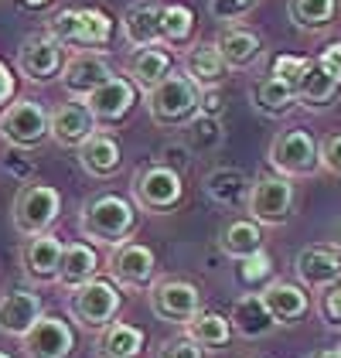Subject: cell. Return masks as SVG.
<instances>
[{
	"label": "cell",
	"instance_id": "obj_1",
	"mask_svg": "<svg viewBox=\"0 0 341 358\" xmlns=\"http://www.w3.org/2000/svg\"><path fill=\"white\" fill-rule=\"evenodd\" d=\"M79 229L96 246H119L137 232V205L123 194H96L79 212Z\"/></svg>",
	"mask_w": 341,
	"mask_h": 358
},
{
	"label": "cell",
	"instance_id": "obj_2",
	"mask_svg": "<svg viewBox=\"0 0 341 358\" xmlns=\"http://www.w3.org/2000/svg\"><path fill=\"white\" fill-rule=\"evenodd\" d=\"M147 113L157 127H184L198 116V89L170 69V76L147 92Z\"/></svg>",
	"mask_w": 341,
	"mask_h": 358
},
{
	"label": "cell",
	"instance_id": "obj_3",
	"mask_svg": "<svg viewBox=\"0 0 341 358\" xmlns=\"http://www.w3.org/2000/svg\"><path fill=\"white\" fill-rule=\"evenodd\" d=\"M119 307H123V294L110 276H92L68 297V314L85 331H103L110 321H116Z\"/></svg>",
	"mask_w": 341,
	"mask_h": 358
},
{
	"label": "cell",
	"instance_id": "obj_4",
	"mask_svg": "<svg viewBox=\"0 0 341 358\" xmlns=\"http://www.w3.org/2000/svg\"><path fill=\"white\" fill-rule=\"evenodd\" d=\"M133 205L140 212H154V215H164L174 212L184 198V181H181V171L170 164H147L133 174Z\"/></svg>",
	"mask_w": 341,
	"mask_h": 358
},
{
	"label": "cell",
	"instance_id": "obj_5",
	"mask_svg": "<svg viewBox=\"0 0 341 358\" xmlns=\"http://www.w3.org/2000/svg\"><path fill=\"white\" fill-rule=\"evenodd\" d=\"M58 212H61V194L52 185H41V181H28L21 185L14 194V205H10V219L14 229L21 236H41L55 225Z\"/></svg>",
	"mask_w": 341,
	"mask_h": 358
},
{
	"label": "cell",
	"instance_id": "obj_6",
	"mask_svg": "<svg viewBox=\"0 0 341 358\" xmlns=\"http://www.w3.org/2000/svg\"><path fill=\"white\" fill-rule=\"evenodd\" d=\"M266 161L273 167V174H280V178H290V181L293 178H311V174H317V140L300 127L280 130L270 140Z\"/></svg>",
	"mask_w": 341,
	"mask_h": 358
},
{
	"label": "cell",
	"instance_id": "obj_7",
	"mask_svg": "<svg viewBox=\"0 0 341 358\" xmlns=\"http://www.w3.org/2000/svg\"><path fill=\"white\" fill-rule=\"evenodd\" d=\"M0 137L14 150H34L48 140V110L34 99H14L0 113Z\"/></svg>",
	"mask_w": 341,
	"mask_h": 358
},
{
	"label": "cell",
	"instance_id": "obj_8",
	"mask_svg": "<svg viewBox=\"0 0 341 358\" xmlns=\"http://www.w3.org/2000/svg\"><path fill=\"white\" fill-rule=\"evenodd\" d=\"M293 185L290 178H280V174H259L253 185H249V194H246V208H249V219L256 225H284L293 212Z\"/></svg>",
	"mask_w": 341,
	"mask_h": 358
},
{
	"label": "cell",
	"instance_id": "obj_9",
	"mask_svg": "<svg viewBox=\"0 0 341 358\" xmlns=\"http://www.w3.org/2000/svg\"><path fill=\"white\" fill-rule=\"evenodd\" d=\"M147 301H150V310L168 324H188L201 310L198 287L188 283V280H177V276L154 280L150 290H147Z\"/></svg>",
	"mask_w": 341,
	"mask_h": 358
},
{
	"label": "cell",
	"instance_id": "obj_10",
	"mask_svg": "<svg viewBox=\"0 0 341 358\" xmlns=\"http://www.w3.org/2000/svg\"><path fill=\"white\" fill-rule=\"evenodd\" d=\"M110 280H113L119 290H143L154 283V270H157V259H154V249L143 246V243H119L110 252Z\"/></svg>",
	"mask_w": 341,
	"mask_h": 358
},
{
	"label": "cell",
	"instance_id": "obj_11",
	"mask_svg": "<svg viewBox=\"0 0 341 358\" xmlns=\"http://www.w3.org/2000/svg\"><path fill=\"white\" fill-rule=\"evenodd\" d=\"M28 358H72L75 355V328L55 314H41L34 328L21 338Z\"/></svg>",
	"mask_w": 341,
	"mask_h": 358
},
{
	"label": "cell",
	"instance_id": "obj_12",
	"mask_svg": "<svg viewBox=\"0 0 341 358\" xmlns=\"http://www.w3.org/2000/svg\"><path fill=\"white\" fill-rule=\"evenodd\" d=\"M113 76H116L113 65L99 52H75L68 62H61V72H58L61 89L68 92V99H79V103L89 92H96L103 83H110Z\"/></svg>",
	"mask_w": 341,
	"mask_h": 358
},
{
	"label": "cell",
	"instance_id": "obj_13",
	"mask_svg": "<svg viewBox=\"0 0 341 358\" xmlns=\"http://www.w3.org/2000/svg\"><path fill=\"white\" fill-rule=\"evenodd\" d=\"M61 45L55 38H48L45 31L41 34H28L17 48V72L28 79V83H52L58 72H61Z\"/></svg>",
	"mask_w": 341,
	"mask_h": 358
},
{
	"label": "cell",
	"instance_id": "obj_14",
	"mask_svg": "<svg viewBox=\"0 0 341 358\" xmlns=\"http://www.w3.org/2000/svg\"><path fill=\"white\" fill-rule=\"evenodd\" d=\"M96 130H99V123L92 120V113L85 110V103H79V99H65L48 113V137L55 140L58 147L79 150Z\"/></svg>",
	"mask_w": 341,
	"mask_h": 358
},
{
	"label": "cell",
	"instance_id": "obj_15",
	"mask_svg": "<svg viewBox=\"0 0 341 358\" xmlns=\"http://www.w3.org/2000/svg\"><path fill=\"white\" fill-rule=\"evenodd\" d=\"M82 103L85 110L92 113L96 123H119L137 106V89H133V83L126 76H113L110 83H103L96 92H89Z\"/></svg>",
	"mask_w": 341,
	"mask_h": 358
},
{
	"label": "cell",
	"instance_id": "obj_16",
	"mask_svg": "<svg viewBox=\"0 0 341 358\" xmlns=\"http://www.w3.org/2000/svg\"><path fill=\"white\" fill-rule=\"evenodd\" d=\"M293 273L304 290H324V287L338 283L341 252L335 246H304L293 256Z\"/></svg>",
	"mask_w": 341,
	"mask_h": 358
},
{
	"label": "cell",
	"instance_id": "obj_17",
	"mask_svg": "<svg viewBox=\"0 0 341 358\" xmlns=\"http://www.w3.org/2000/svg\"><path fill=\"white\" fill-rule=\"evenodd\" d=\"M41 314H45L41 294H34L31 287H14L0 297V331L10 338H24Z\"/></svg>",
	"mask_w": 341,
	"mask_h": 358
},
{
	"label": "cell",
	"instance_id": "obj_18",
	"mask_svg": "<svg viewBox=\"0 0 341 358\" xmlns=\"http://www.w3.org/2000/svg\"><path fill=\"white\" fill-rule=\"evenodd\" d=\"M263 307L270 310L273 324H297L307 310H311V297L300 283H286V280H270L263 290Z\"/></svg>",
	"mask_w": 341,
	"mask_h": 358
},
{
	"label": "cell",
	"instance_id": "obj_19",
	"mask_svg": "<svg viewBox=\"0 0 341 358\" xmlns=\"http://www.w3.org/2000/svg\"><path fill=\"white\" fill-rule=\"evenodd\" d=\"M119 31L126 38V45L133 48H157L161 45V3L154 0H137L123 10Z\"/></svg>",
	"mask_w": 341,
	"mask_h": 358
},
{
	"label": "cell",
	"instance_id": "obj_20",
	"mask_svg": "<svg viewBox=\"0 0 341 358\" xmlns=\"http://www.w3.org/2000/svg\"><path fill=\"white\" fill-rule=\"evenodd\" d=\"M228 65L222 62V52L215 41H205V45H191L188 55H184V79L195 85V89H219L226 83Z\"/></svg>",
	"mask_w": 341,
	"mask_h": 358
},
{
	"label": "cell",
	"instance_id": "obj_21",
	"mask_svg": "<svg viewBox=\"0 0 341 358\" xmlns=\"http://www.w3.org/2000/svg\"><path fill=\"white\" fill-rule=\"evenodd\" d=\"M61 239L52 232H41V236H31L24 249H21V266L34 283H52L58 276V263H61Z\"/></svg>",
	"mask_w": 341,
	"mask_h": 358
},
{
	"label": "cell",
	"instance_id": "obj_22",
	"mask_svg": "<svg viewBox=\"0 0 341 358\" xmlns=\"http://www.w3.org/2000/svg\"><path fill=\"white\" fill-rule=\"evenodd\" d=\"M96 273H99V252L92 243H65L61 246L55 283H61L65 290H75V287L89 283Z\"/></svg>",
	"mask_w": 341,
	"mask_h": 358
},
{
	"label": "cell",
	"instance_id": "obj_23",
	"mask_svg": "<svg viewBox=\"0 0 341 358\" xmlns=\"http://www.w3.org/2000/svg\"><path fill=\"white\" fill-rule=\"evenodd\" d=\"M79 164H82V171L89 178H110V174H116L119 164H123V150H119L116 137L96 130V134L79 147Z\"/></svg>",
	"mask_w": 341,
	"mask_h": 358
},
{
	"label": "cell",
	"instance_id": "obj_24",
	"mask_svg": "<svg viewBox=\"0 0 341 358\" xmlns=\"http://www.w3.org/2000/svg\"><path fill=\"white\" fill-rule=\"evenodd\" d=\"M228 328L235 334H242V338H249V341H256V338H266L277 324H273L270 310L263 307L259 294H242L228 310Z\"/></svg>",
	"mask_w": 341,
	"mask_h": 358
},
{
	"label": "cell",
	"instance_id": "obj_25",
	"mask_svg": "<svg viewBox=\"0 0 341 358\" xmlns=\"http://www.w3.org/2000/svg\"><path fill=\"white\" fill-rule=\"evenodd\" d=\"M164 76H170V55L164 48H137L126 58V79L137 92H150Z\"/></svg>",
	"mask_w": 341,
	"mask_h": 358
},
{
	"label": "cell",
	"instance_id": "obj_26",
	"mask_svg": "<svg viewBox=\"0 0 341 358\" xmlns=\"http://www.w3.org/2000/svg\"><path fill=\"white\" fill-rule=\"evenodd\" d=\"M147 334L126 321H110L99 331V358H140Z\"/></svg>",
	"mask_w": 341,
	"mask_h": 358
},
{
	"label": "cell",
	"instance_id": "obj_27",
	"mask_svg": "<svg viewBox=\"0 0 341 358\" xmlns=\"http://www.w3.org/2000/svg\"><path fill=\"white\" fill-rule=\"evenodd\" d=\"M341 85L317 65V62H307V69H304V76H300V83H297V103L300 106H311V110H324V106H331V99L338 96Z\"/></svg>",
	"mask_w": 341,
	"mask_h": 358
},
{
	"label": "cell",
	"instance_id": "obj_28",
	"mask_svg": "<svg viewBox=\"0 0 341 358\" xmlns=\"http://www.w3.org/2000/svg\"><path fill=\"white\" fill-rule=\"evenodd\" d=\"M215 45H219L222 62H226L228 69H246V65H253L256 58H259V52H263L259 34L249 28H226Z\"/></svg>",
	"mask_w": 341,
	"mask_h": 358
},
{
	"label": "cell",
	"instance_id": "obj_29",
	"mask_svg": "<svg viewBox=\"0 0 341 358\" xmlns=\"http://www.w3.org/2000/svg\"><path fill=\"white\" fill-rule=\"evenodd\" d=\"M249 103H253V110L263 113V116H286V113L297 106V92H293L290 85H284L280 79L266 76V79H259V83L253 85Z\"/></svg>",
	"mask_w": 341,
	"mask_h": 358
},
{
	"label": "cell",
	"instance_id": "obj_30",
	"mask_svg": "<svg viewBox=\"0 0 341 358\" xmlns=\"http://www.w3.org/2000/svg\"><path fill=\"white\" fill-rule=\"evenodd\" d=\"M188 338L198 345L201 352L205 348H226L228 345V338H232V328H228V317L226 314H219V310H198L188 324Z\"/></svg>",
	"mask_w": 341,
	"mask_h": 358
},
{
	"label": "cell",
	"instance_id": "obj_31",
	"mask_svg": "<svg viewBox=\"0 0 341 358\" xmlns=\"http://www.w3.org/2000/svg\"><path fill=\"white\" fill-rule=\"evenodd\" d=\"M219 246H222V252L232 256V259H246V256H253V252L263 249V229H259L253 219H235L222 229Z\"/></svg>",
	"mask_w": 341,
	"mask_h": 358
},
{
	"label": "cell",
	"instance_id": "obj_32",
	"mask_svg": "<svg viewBox=\"0 0 341 358\" xmlns=\"http://www.w3.org/2000/svg\"><path fill=\"white\" fill-rule=\"evenodd\" d=\"M110 38H113V17L103 14V10H96V7H82V10H79V24H75V41H72V45H79L85 52H96V48L110 45Z\"/></svg>",
	"mask_w": 341,
	"mask_h": 358
},
{
	"label": "cell",
	"instance_id": "obj_33",
	"mask_svg": "<svg viewBox=\"0 0 341 358\" xmlns=\"http://www.w3.org/2000/svg\"><path fill=\"white\" fill-rule=\"evenodd\" d=\"M205 188L212 194V201L232 208V205H239L249 194V178L242 171H235V167H219V171H212L205 178Z\"/></svg>",
	"mask_w": 341,
	"mask_h": 358
},
{
	"label": "cell",
	"instance_id": "obj_34",
	"mask_svg": "<svg viewBox=\"0 0 341 358\" xmlns=\"http://www.w3.org/2000/svg\"><path fill=\"white\" fill-rule=\"evenodd\" d=\"M195 34V14L184 3H168L161 7V45H188Z\"/></svg>",
	"mask_w": 341,
	"mask_h": 358
},
{
	"label": "cell",
	"instance_id": "obj_35",
	"mask_svg": "<svg viewBox=\"0 0 341 358\" xmlns=\"http://www.w3.org/2000/svg\"><path fill=\"white\" fill-rule=\"evenodd\" d=\"M335 17V0H290V21L300 31H321Z\"/></svg>",
	"mask_w": 341,
	"mask_h": 358
},
{
	"label": "cell",
	"instance_id": "obj_36",
	"mask_svg": "<svg viewBox=\"0 0 341 358\" xmlns=\"http://www.w3.org/2000/svg\"><path fill=\"white\" fill-rule=\"evenodd\" d=\"M75 24H79V10H75V7H65V10H58L55 17L48 21L45 34H48V38H55L58 45L65 48V45H72V41H75Z\"/></svg>",
	"mask_w": 341,
	"mask_h": 358
},
{
	"label": "cell",
	"instance_id": "obj_37",
	"mask_svg": "<svg viewBox=\"0 0 341 358\" xmlns=\"http://www.w3.org/2000/svg\"><path fill=\"white\" fill-rule=\"evenodd\" d=\"M270 256H266V249H259L253 256H246V259H239V280L246 283V287H256V283H270Z\"/></svg>",
	"mask_w": 341,
	"mask_h": 358
},
{
	"label": "cell",
	"instance_id": "obj_38",
	"mask_svg": "<svg viewBox=\"0 0 341 358\" xmlns=\"http://www.w3.org/2000/svg\"><path fill=\"white\" fill-rule=\"evenodd\" d=\"M307 62L311 58H300V55H277L273 58V79H280L284 85H290V89H297V83H300V76H304V69H307Z\"/></svg>",
	"mask_w": 341,
	"mask_h": 358
},
{
	"label": "cell",
	"instance_id": "obj_39",
	"mask_svg": "<svg viewBox=\"0 0 341 358\" xmlns=\"http://www.w3.org/2000/svg\"><path fill=\"white\" fill-rule=\"evenodd\" d=\"M317 167L331 171L341 178V134H331L317 143Z\"/></svg>",
	"mask_w": 341,
	"mask_h": 358
},
{
	"label": "cell",
	"instance_id": "obj_40",
	"mask_svg": "<svg viewBox=\"0 0 341 358\" xmlns=\"http://www.w3.org/2000/svg\"><path fill=\"white\" fill-rule=\"evenodd\" d=\"M317 310H321V317L335 328H341V280L338 283H331V287H324L321 290V301H317Z\"/></svg>",
	"mask_w": 341,
	"mask_h": 358
},
{
	"label": "cell",
	"instance_id": "obj_41",
	"mask_svg": "<svg viewBox=\"0 0 341 358\" xmlns=\"http://www.w3.org/2000/svg\"><path fill=\"white\" fill-rule=\"evenodd\" d=\"M157 358H205V352H201L188 334H177V338H168V341L157 348Z\"/></svg>",
	"mask_w": 341,
	"mask_h": 358
},
{
	"label": "cell",
	"instance_id": "obj_42",
	"mask_svg": "<svg viewBox=\"0 0 341 358\" xmlns=\"http://www.w3.org/2000/svg\"><path fill=\"white\" fill-rule=\"evenodd\" d=\"M253 7H256V0H208V10H212V17H219V21H239V17H246Z\"/></svg>",
	"mask_w": 341,
	"mask_h": 358
},
{
	"label": "cell",
	"instance_id": "obj_43",
	"mask_svg": "<svg viewBox=\"0 0 341 358\" xmlns=\"http://www.w3.org/2000/svg\"><path fill=\"white\" fill-rule=\"evenodd\" d=\"M314 62H317V65H321V69H324V72L341 85V41H331V45L314 58Z\"/></svg>",
	"mask_w": 341,
	"mask_h": 358
},
{
	"label": "cell",
	"instance_id": "obj_44",
	"mask_svg": "<svg viewBox=\"0 0 341 358\" xmlns=\"http://www.w3.org/2000/svg\"><path fill=\"white\" fill-rule=\"evenodd\" d=\"M14 89H17V79H14V72L7 69V62H0V110L14 99Z\"/></svg>",
	"mask_w": 341,
	"mask_h": 358
},
{
	"label": "cell",
	"instance_id": "obj_45",
	"mask_svg": "<svg viewBox=\"0 0 341 358\" xmlns=\"http://www.w3.org/2000/svg\"><path fill=\"white\" fill-rule=\"evenodd\" d=\"M314 358H341V348H324V352H317Z\"/></svg>",
	"mask_w": 341,
	"mask_h": 358
},
{
	"label": "cell",
	"instance_id": "obj_46",
	"mask_svg": "<svg viewBox=\"0 0 341 358\" xmlns=\"http://www.w3.org/2000/svg\"><path fill=\"white\" fill-rule=\"evenodd\" d=\"M21 3H24V7H34V10H38V7H45V3H52V0H21Z\"/></svg>",
	"mask_w": 341,
	"mask_h": 358
},
{
	"label": "cell",
	"instance_id": "obj_47",
	"mask_svg": "<svg viewBox=\"0 0 341 358\" xmlns=\"http://www.w3.org/2000/svg\"><path fill=\"white\" fill-rule=\"evenodd\" d=\"M335 249H338V252H341V229H338V239H335Z\"/></svg>",
	"mask_w": 341,
	"mask_h": 358
},
{
	"label": "cell",
	"instance_id": "obj_48",
	"mask_svg": "<svg viewBox=\"0 0 341 358\" xmlns=\"http://www.w3.org/2000/svg\"><path fill=\"white\" fill-rule=\"evenodd\" d=\"M0 358H10V355H7V352H0Z\"/></svg>",
	"mask_w": 341,
	"mask_h": 358
}]
</instances>
